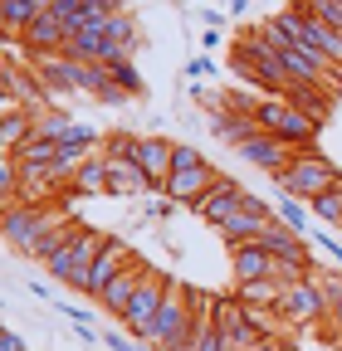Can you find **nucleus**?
<instances>
[{"mask_svg": "<svg viewBox=\"0 0 342 351\" xmlns=\"http://www.w3.org/2000/svg\"><path fill=\"white\" fill-rule=\"evenodd\" d=\"M337 181H342V171H337L323 152H313V147L298 152L284 176H274V186H279L284 195H293V200H304V205H313V200H318L323 191H332Z\"/></svg>", "mask_w": 342, "mask_h": 351, "instance_id": "obj_1", "label": "nucleus"}, {"mask_svg": "<svg viewBox=\"0 0 342 351\" xmlns=\"http://www.w3.org/2000/svg\"><path fill=\"white\" fill-rule=\"evenodd\" d=\"M69 215L59 210H30V205H10L5 215H0V234H5V244L20 254V258H39V244L49 239V230H59Z\"/></svg>", "mask_w": 342, "mask_h": 351, "instance_id": "obj_2", "label": "nucleus"}, {"mask_svg": "<svg viewBox=\"0 0 342 351\" xmlns=\"http://www.w3.org/2000/svg\"><path fill=\"white\" fill-rule=\"evenodd\" d=\"M254 122H260L264 137H279V142H288V147H298V152H308L313 137H318V122L304 117L288 98H264L260 112H254Z\"/></svg>", "mask_w": 342, "mask_h": 351, "instance_id": "obj_3", "label": "nucleus"}, {"mask_svg": "<svg viewBox=\"0 0 342 351\" xmlns=\"http://www.w3.org/2000/svg\"><path fill=\"white\" fill-rule=\"evenodd\" d=\"M186 337H191V307H186V288H181V283H171V288H166V298H161V313L152 317V327H147L137 341H142V346L166 351V346L186 341Z\"/></svg>", "mask_w": 342, "mask_h": 351, "instance_id": "obj_4", "label": "nucleus"}, {"mask_svg": "<svg viewBox=\"0 0 342 351\" xmlns=\"http://www.w3.org/2000/svg\"><path fill=\"white\" fill-rule=\"evenodd\" d=\"M274 313H279V322L288 332H308V327H318L328 317V293L318 288V278H304V283L284 288V298H279Z\"/></svg>", "mask_w": 342, "mask_h": 351, "instance_id": "obj_5", "label": "nucleus"}, {"mask_svg": "<svg viewBox=\"0 0 342 351\" xmlns=\"http://www.w3.org/2000/svg\"><path fill=\"white\" fill-rule=\"evenodd\" d=\"M269 225H274V205H269L264 195L244 191V195H240V205H235V215H225V225H220L216 234L235 249V244H254Z\"/></svg>", "mask_w": 342, "mask_h": 351, "instance_id": "obj_6", "label": "nucleus"}, {"mask_svg": "<svg viewBox=\"0 0 342 351\" xmlns=\"http://www.w3.org/2000/svg\"><path fill=\"white\" fill-rule=\"evenodd\" d=\"M166 288H171V278H161L157 269H147L142 288L133 293V302H127V317H122L127 337H142V332L152 327V317L161 313V298H166Z\"/></svg>", "mask_w": 342, "mask_h": 351, "instance_id": "obj_7", "label": "nucleus"}, {"mask_svg": "<svg viewBox=\"0 0 342 351\" xmlns=\"http://www.w3.org/2000/svg\"><path fill=\"white\" fill-rule=\"evenodd\" d=\"M103 244H108V234L78 225V234H73V244H69V283H64L69 293H83V298H89V278H93V263H98Z\"/></svg>", "mask_w": 342, "mask_h": 351, "instance_id": "obj_8", "label": "nucleus"}, {"mask_svg": "<svg viewBox=\"0 0 342 351\" xmlns=\"http://www.w3.org/2000/svg\"><path fill=\"white\" fill-rule=\"evenodd\" d=\"M240 195H244V186L235 181V176H220L216 186H210L196 205H191V215L201 219V225H210V230H220L225 225V215H235V205H240Z\"/></svg>", "mask_w": 342, "mask_h": 351, "instance_id": "obj_9", "label": "nucleus"}, {"mask_svg": "<svg viewBox=\"0 0 342 351\" xmlns=\"http://www.w3.org/2000/svg\"><path fill=\"white\" fill-rule=\"evenodd\" d=\"M171 152H176V142H166V137H137L133 142V161L152 181V195H161L166 181H171Z\"/></svg>", "mask_w": 342, "mask_h": 351, "instance_id": "obj_10", "label": "nucleus"}, {"mask_svg": "<svg viewBox=\"0 0 342 351\" xmlns=\"http://www.w3.org/2000/svg\"><path fill=\"white\" fill-rule=\"evenodd\" d=\"M240 152V161H249V166H260V171H269V176H284L288 171V161L298 156V147H288V142H279V137H249L244 147H235Z\"/></svg>", "mask_w": 342, "mask_h": 351, "instance_id": "obj_11", "label": "nucleus"}, {"mask_svg": "<svg viewBox=\"0 0 342 351\" xmlns=\"http://www.w3.org/2000/svg\"><path fill=\"white\" fill-rule=\"evenodd\" d=\"M216 181H220V171H216V166L205 161V166H196V171H176V176H171V181H166V191H161V195L191 210V205H196V200H201V195H205L210 186H216Z\"/></svg>", "mask_w": 342, "mask_h": 351, "instance_id": "obj_12", "label": "nucleus"}, {"mask_svg": "<svg viewBox=\"0 0 342 351\" xmlns=\"http://www.w3.org/2000/svg\"><path fill=\"white\" fill-rule=\"evenodd\" d=\"M142 278H147V263H142V258H133V263H127V269L108 283V293L98 298V307H103V313H113V317L122 322V317H127V302H133V293L142 288Z\"/></svg>", "mask_w": 342, "mask_h": 351, "instance_id": "obj_13", "label": "nucleus"}, {"mask_svg": "<svg viewBox=\"0 0 342 351\" xmlns=\"http://www.w3.org/2000/svg\"><path fill=\"white\" fill-rule=\"evenodd\" d=\"M260 244H264V249H269V258H279V263H304V269H313L308 239H304V234H293V230H284L279 219L260 234Z\"/></svg>", "mask_w": 342, "mask_h": 351, "instance_id": "obj_14", "label": "nucleus"}, {"mask_svg": "<svg viewBox=\"0 0 342 351\" xmlns=\"http://www.w3.org/2000/svg\"><path fill=\"white\" fill-rule=\"evenodd\" d=\"M25 54H64V25L49 15V0H39V15L25 29Z\"/></svg>", "mask_w": 342, "mask_h": 351, "instance_id": "obj_15", "label": "nucleus"}, {"mask_svg": "<svg viewBox=\"0 0 342 351\" xmlns=\"http://www.w3.org/2000/svg\"><path fill=\"white\" fill-rule=\"evenodd\" d=\"M230 274H235V283H260V278L274 274V258H269V249L260 239H254V244H235L230 249Z\"/></svg>", "mask_w": 342, "mask_h": 351, "instance_id": "obj_16", "label": "nucleus"}, {"mask_svg": "<svg viewBox=\"0 0 342 351\" xmlns=\"http://www.w3.org/2000/svg\"><path fill=\"white\" fill-rule=\"evenodd\" d=\"M103 166H108V195L133 200V195H147V191H152V181L142 176L137 161H127V156H103Z\"/></svg>", "mask_w": 342, "mask_h": 351, "instance_id": "obj_17", "label": "nucleus"}, {"mask_svg": "<svg viewBox=\"0 0 342 351\" xmlns=\"http://www.w3.org/2000/svg\"><path fill=\"white\" fill-rule=\"evenodd\" d=\"M133 263V249H127L122 239H108L103 244V254H98V263H93V278H89V298H103L108 293V283Z\"/></svg>", "mask_w": 342, "mask_h": 351, "instance_id": "obj_18", "label": "nucleus"}, {"mask_svg": "<svg viewBox=\"0 0 342 351\" xmlns=\"http://www.w3.org/2000/svg\"><path fill=\"white\" fill-rule=\"evenodd\" d=\"M30 137H34V112H25V108L0 112V156H15Z\"/></svg>", "mask_w": 342, "mask_h": 351, "instance_id": "obj_19", "label": "nucleus"}, {"mask_svg": "<svg viewBox=\"0 0 342 351\" xmlns=\"http://www.w3.org/2000/svg\"><path fill=\"white\" fill-rule=\"evenodd\" d=\"M210 132H216V137L220 142H230V147H244L249 137H260V122H254V117H240V112H216V117H210Z\"/></svg>", "mask_w": 342, "mask_h": 351, "instance_id": "obj_20", "label": "nucleus"}, {"mask_svg": "<svg viewBox=\"0 0 342 351\" xmlns=\"http://www.w3.org/2000/svg\"><path fill=\"white\" fill-rule=\"evenodd\" d=\"M54 161H59V147H54L49 137H30V142L15 152V166H20V171H49Z\"/></svg>", "mask_w": 342, "mask_h": 351, "instance_id": "obj_21", "label": "nucleus"}, {"mask_svg": "<svg viewBox=\"0 0 342 351\" xmlns=\"http://www.w3.org/2000/svg\"><path fill=\"white\" fill-rule=\"evenodd\" d=\"M298 112H304V117H313L318 127L328 122V93H323V88H304V83H288V93H284Z\"/></svg>", "mask_w": 342, "mask_h": 351, "instance_id": "obj_22", "label": "nucleus"}, {"mask_svg": "<svg viewBox=\"0 0 342 351\" xmlns=\"http://www.w3.org/2000/svg\"><path fill=\"white\" fill-rule=\"evenodd\" d=\"M274 219H279L284 230L304 234V239H308V230H313V210H308L304 200H293V195H279V205H274Z\"/></svg>", "mask_w": 342, "mask_h": 351, "instance_id": "obj_23", "label": "nucleus"}, {"mask_svg": "<svg viewBox=\"0 0 342 351\" xmlns=\"http://www.w3.org/2000/svg\"><path fill=\"white\" fill-rule=\"evenodd\" d=\"M235 298L244 307H279L284 298V283L279 278H260V283H235Z\"/></svg>", "mask_w": 342, "mask_h": 351, "instance_id": "obj_24", "label": "nucleus"}, {"mask_svg": "<svg viewBox=\"0 0 342 351\" xmlns=\"http://www.w3.org/2000/svg\"><path fill=\"white\" fill-rule=\"evenodd\" d=\"M73 191L78 195H108V166H103V156H89V161L78 166Z\"/></svg>", "mask_w": 342, "mask_h": 351, "instance_id": "obj_25", "label": "nucleus"}, {"mask_svg": "<svg viewBox=\"0 0 342 351\" xmlns=\"http://www.w3.org/2000/svg\"><path fill=\"white\" fill-rule=\"evenodd\" d=\"M103 34H108V44H117V49L133 54V44H137V20H133V10H122V5H117V10L108 15Z\"/></svg>", "mask_w": 342, "mask_h": 351, "instance_id": "obj_26", "label": "nucleus"}, {"mask_svg": "<svg viewBox=\"0 0 342 351\" xmlns=\"http://www.w3.org/2000/svg\"><path fill=\"white\" fill-rule=\"evenodd\" d=\"M98 137H103V132L93 127V122H69V132H64V137H59V152H83V156H93V147H98Z\"/></svg>", "mask_w": 342, "mask_h": 351, "instance_id": "obj_27", "label": "nucleus"}, {"mask_svg": "<svg viewBox=\"0 0 342 351\" xmlns=\"http://www.w3.org/2000/svg\"><path fill=\"white\" fill-rule=\"evenodd\" d=\"M15 200H20V166H15V156H0V215Z\"/></svg>", "mask_w": 342, "mask_h": 351, "instance_id": "obj_28", "label": "nucleus"}, {"mask_svg": "<svg viewBox=\"0 0 342 351\" xmlns=\"http://www.w3.org/2000/svg\"><path fill=\"white\" fill-rule=\"evenodd\" d=\"M69 122H73V112H64V108H54V112H39V117H34V137H49V142L59 147V137L69 132Z\"/></svg>", "mask_w": 342, "mask_h": 351, "instance_id": "obj_29", "label": "nucleus"}, {"mask_svg": "<svg viewBox=\"0 0 342 351\" xmlns=\"http://www.w3.org/2000/svg\"><path fill=\"white\" fill-rule=\"evenodd\" d=\"M308 210L323 219V225H332V230H337V225H342V181H337L332 191H323V195H318Z\"/></svg>", "mask_w": 342, "mask_h": 351, "instance_id": "obj_30", "label": "nucleus"}, {"mask_svg": "<svg viewBox=\"0 0 342 351\" xmlns=\"http://www.w3.org/2000/svg\"><path fill=\"white\" fill-rule=\"evenodd\" d=\"M318 25H328V29H337L342 34V0H308V5H304Z\"/></svg>", "mask_w": 342, "mask_h": 351, "instance_id": "obj_31", "label": "nucleus"}, {"mask_svg": "<svg viewBox=\"0 0 342 351\" xmlns=\"http://www.w3.org/2000/svg\"><path fill=\"white\" fill-rule=\"evenodd\" d=\"M191 337H196V351H225L220 346V332L210 317H191Z\"/></svg>", "mask_w": 342, "mask_h": 351, "instance_id": "obj_32", "label": "nucleus"}, {"mask_svg": "<svg viewBox=\"0 0 342 351\" xmlns=\"http://www.w3.org/2000/svg\"><path fill=\"white\" fill-rule=\"evenodd\" d=\"M108 73H113V83H117V88H127V93H133V98L142 93V73H137V64H133V59H122V64H113Z\"/></svg>", "mask_w": 342, "mask_h": 351, "instance_id": "obj_33", "label": "nucleus"}, {"mask_svg": "<svg viewBox=\"0 0 342 351\" xmlns=\"http://www.w3.org/2000/svg\"><path fill=\"white\" fill-rule=\"evenodd\" d=\"M196 166H205V156L191 142H176V152H171V176H176V171H196Z\"/></svg>", "mask_w": 342, "mask_h": 351, "instance_id": "obj_34", "label": "nucleus"}, {"mask_svg": "<svg viewBox=\"0 0 342 351\" xmlns=\"http://www.w3.org/2000/svg\"><path fill=\"white\" fill-rule=\"evenodd\" d=\"M54 307H59V313H64V317H69L78 332H89V327H93V313H89L83 302H59V298H54Z\"/></svg>", "mask_w": 342, "mask_h": 351, "instance_id": "obj_35", "label": "nucleus"}, {"mask_svg": "<svg viewBox=\"0 0 342 351\" xmlns=\"http://www.w3.org/2000/svg\"><path fill=\"white\" fill-rule=\"evenodd\" d=\"M171 210H176V200H166V195H152V200H147V210H142V219H166Z\"/></svg>", "mask_w": 342, "mask_h": 351, "instance_id": "obj_36", "label": "nucleus"}, {"mask_svg": "<svg viewBox=\"0 0 342 351\" xmlns=\"http://www.w3.org/2000/svg\"><path fill=\"white\" fill-rule=\"evenodd\" d=\"M98 341H103V346H108V351H142V346H137V341H133V337H122V332H103V337H98Z\"/></svg>", "mask_w": 342, "mask_h": 351, "instance_id": "obj_37", "label": "nucleus"}, {"mask_svg": "<svg viewBox=\"0 0 342 351\" xmlns=\"http://www.w3.org/2000/svg\"><path fill=\"white\" fill-rule=\"evenodd\" d=\"M196 15H201V25H205V29H220V25H225V20H230V15H225V10H220V5H201V10H196Z\"/></svg>", "mask_w": 342, "mask_h": 351, "instance_id": "obj_38", "label": "nucleus"}, {"mask_svg": "<svg viewBox=\"0 0 342 351\" xmlns=\"http://www.w3.org/2000/svg\"><path fill=\"white\" fill-rule=\"evenodd\" d=\"M201 73H216V59L201 54V59H186V78H201Z\"/></svg>", "mask_w": 342, "mask_h": 351, "instance_id": "obj_39", "label": "nucleus"}, {"mask_svg": "<svg viewBox=\"0 0 342 351\" xmlns=\"http://www.w3.org/2000/svg\"><path fill=\"white\" fill-rule=\"evenodd\" d=\"M0 351H30V346H25V337H20V332H10V327H5V332H0Z\"/></svg>", "mask_w": 342, "mask_h": 351, "instance_id": "obj_40", "label": "nucleus"}, {"mask_svg": "<svg viewBox=\"0 0 342 351\" xmlns=\"http://www.w3.org/2000/svg\"><path fill=\"white\" fill-rule=\"evenodd\" d=\"M225 15H230V20H240V15H249V0H230V5H225Z\"/></svg>", "mask_w": 342, "mask_h": 351, "instance_id": "obj_41", "label": "nucleus"}, {"mask_svg": "<svg viewBox=\"0 0 342 351\" xmlns=\"http://www.w3.org/2000/svg\"><path fill=\"white\" fill-rule=\"evenodd\" d=\"M254 351H284V341H279V337H269L264 346H254Z\"/></svg>", "mask_w": 342, "mask_h": 351, "instance_id": "obj_42", "label": "nucleus"}, {"mask_svg": "<svg viewBox=\"0 0 342 351\" xmlns=\"http://www.w3.org/2000/svg\"><path fill=\"white\" fill-rule=\"evenodd\" d=\"M0 103H5V59H0Z\"/></svg>", "mask_w": 342, "mask_h": 351, "instance_id": "obj_43", "label": "nucleus"}, {"mask_svg": "<svg viewBox=\"0 0 342 351\" xmlns=\"http://www.w3.org/2000/svg\"><path fill=\"white\" fill-rule=\"evenodd\" d=\"M137 346H142V341H137ZM142 351H157V346H142Z\"/></svg>", "mask_w": 342, "mask_h": 351, "instance_id": "obj_44", "label": "nucleus"}, {"mask_svg": "<svg viewBox=\"0 0 342 351\" xmlns=\"http://www.w3.org/2000/svg\"><path fill=\"white\" fill-rule=\"evenodd\" d=\"M0 332H5V322H0Z\"/></svg>", "mask_w": 342, "mask_h": 351, "instance_id": "obj_45", "label": "nucleus"}, {"mask_svg": "<svg viewBox=\"0 0 342 351\" xmlns=\"http://www.w3.org/2000/svg\"><path fill=\"white\" fill-rule=\"evenodd\" d=\"M0 112H5V108H0Z\"/></svg>", "mask_w": 342, "mask_h": 351, "instance_id": "obj_46", "label": "nucleus"}, {"mask_svg": "<svg viewBox=\"0 0 342 351\" xmlns=\"http://www.w3.org/2000/svg\"><path fill=\"white\" fill-rule=\"evenodd\" d=\"M337 230H342V225H337Z\"/></svg>", "mask_w": 342, "mask_h": 351, "instance_id": "obj_47", "label": "nucleus"}]
</instances>
